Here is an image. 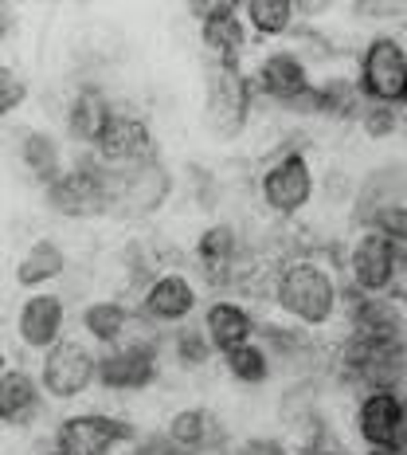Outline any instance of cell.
Segmentation results:
<instances>
[{
	"mask_svg": "<svg viewBox=\"0 0 407 455\" xmlns=\"http://www.w3.org/2000/svg\"><path fill=\"white\" fill-rule=\"evenodd\" d=\"M270 302L282 322L321 334V330L340 322V302H345V283L337 267L317 251H290L274 263L270 271Z\"/></svg>",
	"mask_w": 407,
	"mask_h": 455,
	"instance_id": "1",
	"label": "cell"
},
{
	"mask_svg": "<svg viewBox=\"0 0 407 455\" xmlns=\"http://www.w3.org/2000/svg\"><path fill=\"white\" fill-rule=\"evenodd\" d=\"M317 181L321 177H317L309 154L290 146V149H282L270 165H262L254 188H259V204L267 208L270 216H278V220H298V216L317 201Z\"/></svg>",
	"mask_w": 407,
	"mask_h": 455,
	"instance_id": "2",
	"label": "cell"
},
{
	"mask_svg": "<svg viewBox=\"0 0 407 455\" xmlns=\"http://www.w3.org/2000/svg\"><path fill=\"white\" fill-rule=\"evenodd\" d=\"M47 204L67 220H90V216H106L113 208V169L98 165L94 157L63 165V173L43 188Z\"/></svg>",
	"mask_w": 407,
	"mask_h": 455,
	"instance_id": "3",
	"label": "cell"
},
{
	"mask_svg": "<svg viewBox=\"0 0 407 455\" xmlns=\"http://www.w3.org/2000/svg\"><path fill=\"white\" fill-rule=\"evenodd\" d=\"M356 91L364 102H384L400 107L407 94V44L392 32L368 36L361 55H356Z\"/></svg>",
	"mask_w": 407,
	"mask_h": 455,
	"instance_id": "4",
	"label": "cell"
},
{
	"mask_svg": "<svg viewBox=\"0 0 407 455\" xmlns=\"http://www.w3.org/2000/svg\"><path fill=\"white\" fill-rule=\"evenodd\" d=\"M254 110V91L243 68H227L215 63L207 75V94H204V126L215 141H239L251 126Z\"/></svg>",
	"mask_w": 407,
	"mask_h": 455,
	"instance_id": "5",
	"label": "cell"
},
{
	"mask_svg": "<svg viewBox=\"0 0 407 455\" xmlns=\"http://www.w3.org/2000/svg\"><path fill=\"white\" fill-rule=\"evenodd\" d=\"M403 428H407V381L356 393L353 435L364 451H400Z\"/></svg>",
	"mask_w": 407,
	"mask_h": 455,
	"instance_id": "6",
	"label": "cell"
},
{
	"mask_svg": "<svg viewBox=\"0 0 407 455\" xmlns=\"http://www.w3.org/2000/svg\"><path fill=\"white\" fill-rule=\"evenodd\" d=\"M247 79H251L254 99H267L278 110L294 114L301 107V99L309 94V87H314V68H309V60L298 47H274V52H267L254 63Z\"/></svg>",
	"mask_w": 407,
	"mask_h": 455,
	"instance_id": "7",
	"label": "cell"
},
{
	"mask_svg": "<svg viewBox=\"0 0 407 455\" xmlns=\"http://www.w3.org/2000/svg\"><path fill=\"white\" fill-rule=\"evenodd\" d=\"M40 388L51 401H74L98 381V354L87 338H59L40 357Z\"/></svg>",
	"mask_w": 407,
	"mask_h": 455,
	"instance_id": "8",
	"label": "cell"
},
{
	"mask_svg": "<svg viewBox=\"0 0 407 455\" xmlns=\"http://www.w3.org/2000/svg\"><path fill=\"white\" fill-rule=\"evenodd\" d=\"M395 255H400V248L392 240H384L376 228H356V235L348 240V251H345V287L368 299L392 295Z\"/></svg>",
	"mask_w": 407,
	"mask_h": 455,
	"instance_id": "9",
	"label": "cell"
},
{
	"mask_svg": "<svg viewBox=\"0 0 407 455\" xmlns=\"http://www.w3.org/2000/svg\"><path fill=\"white\" fill-rule=\"evenodd\" d=\"M160 377V354L153 338H121L98 354V381L106 393H145Z\"/></svg>",
	"mask_w": 407,
	"mask_h": 455,
	"instance_id": "10",
	"label": "cell"
},
{
	"mask_svg": "<svg viewBox=\"0 0 407 455\" xmlns=\"http://www.w3.org/2000/svg\"><path fill=\"white\" fill-rule=\"evenodd\" d=\"M134 440V424L110 412H74L63 416L55 428V455H113L121 443Z\"/></svg>",
	"mask_w": 407,
	"mask_h": 455,
	"instance_id": "11",
	"label": "cell"
},
{
	"mask_svg": "<svg viewBox=\"0 0 407 455\" xmlns=\"http://www.w3.org/2000/svg\"><path fill=\"white\" fill-rule=\"evenodd\" d=\"M149 157H157V141H153L149 122L141 114L113 110L106 118V126H102L98 141H94V161L113 169V173H121V169H134Z\"/></svg>",
	"mask_w": 407,
	"mask_h": 455,
	"instance_id": "12",
	"label": "cell"
},
{
	"mask_svg": "<svg viewBox=\"0 0 407 455\" xmlns=\"http://www.w3.org/2000/svg\"><path fill=\"white\" fill-rule=\"evenodd\" d=\"M251 259L254 255H247V248H243L239 228L227 220L207 224L204 232L196 235V263H200L204 279L212 283V287H235Z\"/></svg>",
	"mask_w": 407,
	"mask_h": 455,
	"instance_id": "13",
	"label": "cell"
},
{
	"mask_svg": "<svg viewBox=\"0 0 407 455\" xmlns=\"http://www.w3.org/2000/svg\"><path fill=\"white\" fill-rule=\"evenodd\" d=\"M173 185V173L157 157H149L134 169L113 173V208H121L126 216H153L168 204Z\"/></svg>",
	"mask_w": 407,
	"mask_h": 455,
	"instance_id": "14",
	"label": "cell"
},
{
	"mask_svg": "<svg viewBox=\"0 0 407 455\" xmlns=\"http://www.w3.org/2000/svg\"><path fill=\"white\" fill-rule=\"evenodd\" d=\"M200 307V291L184 271H157L141 291V315L160 326H184Z\"/></svg>",
	"mask_w": 407,
	"mask_h": 455,
	"instance_id": "15",
	"label": "cell"
},
{
	"mask_svg": "<svg viewBox=\"0 0 407 455\" xmlns=\"http://www.w3.org/2000/svg\"><path fill=\"white\" fill-rule=\"evenodd\" d=\"M67 330V302L55 291H32L16 310V338L35 354H47Z\"/></svg>",
	"mask_w": 407,
	"mask_h": 455,
	"instance_id": "16",
	"label": "cell"
},
{
	"mask_svg": "<svg viewBox=\"0 0 407 455\" xmlns=\"http://www.w3.org/2000/svg\"><path fill=\"white\" fill-rule=\"evenodd\" d=\"M192 16L200 20V40L207 52H215V63L239 68V52L247 44V24L239 16V4H227V0L192 4Z\"/></svg>",
	"mask_w": 407,
	"mask_h": 455,
	"instance_id": "17",
	"label": "cell"
},
{
	"mask_svg": "<svg viewBox=\"0 0 407 455\" xmlns=\"http://www.w3.org/2000/svg\"><path fill=\"white\" fill-rule=\"evenodd\" d=\"M407 201V165H376L364 177H356V193H353V224L368 228L380 208Z\"/></svg>",
	"mask_w": 407,
	"mask_h": 455,
	"instance_id": "18",
	"label": "cell"
},
{
	"mask_svg": "<svg viewBox=\"0 0 407 455\" xmlns=\"http://www.w3.org/2000/svg\"><path fill=\"white\" fill-rule=\"evenodd\" d=\"M200 330H204V338L212 341L215 354H227V349L243 346V341H254L259 318L251 315L243 299H212L204 307Z\"/></svg>",
	"mask_w": 407,
	"mask_h": 455,
	"instance_id": "19",
	"label": "cell"
},
{
	"mask_svg": "<svg viewBox=\"0 0 407 455\" xmlns=\"http://www.w3.org/2000/svg\"><path fill=\"white\" fill-rule=\"evenodd\" d=\"M361 91H356L353 75H314V87L306 99V118H321V122H356L361 118Z\"/></svg>",
	"mask_w": 407,
	"mask_h": 455,
	"instance_id": "20",
	"label": "cell"
},
{
	"mask_svg": "<svg viewBox=\"0 0 407 455\" xmlns=\"http://www.w3.org/2000/svg\"><path fill=\"white\" fill-rule=\"evenodd\" d=\"M165 435L176 443V448H184L188 455L215 451V448H223L227 443L223 420L212 409H204V404H188V409L173 412L168 416V424H165Z\"/></svg>",
	"mask_w": 407,
	"mask_h": 455,
	"instance_id": "21",
	"label": "cell"
},
{
	"mask_svg": "<svg viewBox=\"0 0 407 455\" xmlns=\"http://www.w3.org/2000/svg\"><path fill=\"white\" fill-rule=\"evenodd\" d=\"M43 409V388L27 369H4L0 373V424L24 428Z\"/></svg>",
	"mask_w": 407,
	"mask_h": 455,
	"instance_id": "22",
	"label": "cell"
},
{
	"mask_svg": "<svg viewBox=\"0 0 407 455\" xmlns=\"http://www.w3.org/2000/svg\"><path fill=\"white\" fill-rule=\"evenodd\" d=\"M67 271V251L51 240V235H40V240L27 243V251L16 263V287L24 291H47V283L63 279Z\"/></svg>",
	"mask_w": 407,
	"mask_h": 455,
	"instance_id": "23",
	"label": "cell"
},
{
	"mask_svg": "<svg viewBox=\"0 0 407 455\" xmlns=\"http://www.w3.org/2000/svg\"><path fill=\"white\" fill-rule=\"evenodd\" d=\"M110 114H113V107H110L106 91L102 87H79L67 102V134L94 149V141H98Z\"/></svg>",
	"mask_w": 407,
	"mask_h": 455,
	"instance_id": "24",
	"label": "cell"
},
{
	"mask_svg": "<svg viewBox=\"0 0 407 455\" xmlns=\"http://www.w3.org/2000/svg\"><path fill=\"white\" fill-rule=\"evenodd\" d=\"M239 16L254 40H286L298 24L294 0H247V4H239Z\"/></svg>",
	"mask_w": 407,
	"mask_h": 455,
	"instance_id": "25",
	"label": "cell"
},
{
	"mask_svg": "<svg viewBox=\"0 0 407 455\" xmlns=\"http://www.w3.org/2000/svg\"><path fill=\"white\" fill-rule=\"evenodd\" d=\"M79 322H82V334L90 341H98V346H118V341L126 338L134 315H129V307L118 299H94V302H87Z\"/></svg>",
	"mask_w": 407,
	"mask_h": 455,
	"instance_id": "26",
	"label": "cell"
},
{
	"mask_svg": "<svg viewBox=\"0 0 407 455\" xmlns=\"http://www.w3.org/2000/svg\"><path fill=\"white\" fill-rule=\"evenodd\" d=\"M20 161L24 169L35 177L43 188L55 181V177L63 173V146L55 134H47V130H27L20 138Z\"/></svg>",
	"mask_w": 407,
	"mask_h": 455,
	"instance_id": "27",
	"label": "cell"
},
{
	"mask_svg": "<svg viewBox=\"0 0 407 455\" xmlns=\"http://www.w3.org/2000/svg\"><path fill=\"white\" fill-rule=\"evenodd\" d=\"M220 357H223V373L243 388H259V385L274 381V365H270L267 349H262L259 341H243V346L227 349Z\"/></svg>",
	"mask_w": 407,
	"mask_h": 455,
	"instance_id": "28",
	"label": "cell"
},
{
	"mask_svg": "<svg viewBox=\"0 0 407 455\" xmlns=\"http://www.w3.org/2000/svg\"><path fill=\"white\" fill-rule=\"evenodd\" d=\"M361 134L368 141H392L407 130V118L400 107H384V102H364L361 107V118H356Z\"/></svg>",
	"mask_w": 407,
	"mask_h": 455,
	"instance_id": "29",
	"label": "cell"
},
{
	"mask_svg": "<svg viewBox=\"0 0 407 455\" xmlns=\"http://www.w3.org/2000/svg\"><path fill=\"white\" fill-rule=\"evenodd\" d=\"M212 357H215V349H212V341L204 338L200 326H181V330H176L173 362L181 369H188V373H200V369L212 365Z\"/></svg>",
	"mask_w": 407,
	"mask_h": 455,
	"instance_id": "30",
	"label": "cell"
},
{
	"mask_svg": "<svg viewBox=\"0 0 407 455\" xmlns=\"http://www.w3.org/2000/svg\"><path fill=\"white\" fill-rule=\"evenodd\" d=\"M368 228H376L384 240H392L400 251H407V201L380 208V212L368 220Z\"/></svg>",
	"mask_w": 407,
	"mask_h": 455,
	"instance_id": "31",
	"label": "cell"
},
{
	"mask_svg": "<svg viewBox=\"0 0 407 455\" xmlns=\"http://www.w3.org/2000/svg\"><path fill=\"white\" fill-rule=\"evenodd\" d=\"M24 102H27V83L12 68H4V63H0V118L16 114Z\"/></svg>",
	"mask_w": 407,
	"mask_h": 455,
	"instance_id": "32",
	"label": "cell"
},
{
	"mask_svg": "<svg viewBox=\"0 0 407 455\" xmlns=\"http://www.w3.org/2000/svg\"><path fill=\"white\" fill-rule=\"evenodd\" d=\"M235 455H294V451H290V443L282 435H247L235 448Z\"/></svg>",
	"mask_w": 407,
	"mask_h": 455,
	"instance_id": "33",
	"label": "cell"
},
{
	"mask_svg": "<svg viewBox=\"0 0 407 455\" xmlns=\"http://www.w3.org/2000/svg\"><path fill=\"white\" fill-rule=\"evenodd\" d=\"M134 455H188V451L176 448L165 432H153V435H145V440L134 443Z\"/></svg>",
	"mask_w": 407,
	"mask_h": 455,
	"instance_id": "34",
	"label": "cell"
},
{
	"mask_svg": "<svg viewBox=\"0 0 407 455\" xmlns=\"http://www.w3.org/2000/svg\"><path fill=\"white\" fill-rule=\"evenodd\" d=\"M306 455H353V451H345V448H337V443H329V448H317V451H306Z\"/></svg>",
	"mask_w": 407,
	"mask_h": 455,
	"instance_id": "35",
	"label": "cell"
},
{
	"mask_svg": "<svg viewBox=\"0 0 407 455\" xmlns=\"http://www.w3.org/2000/svg\"><path fill=\"white\" fill-rule=\"evenodd\" d=\"M4 36H8V12L0 8V44H4Z\"/></svg>",
	"mask_w": 407,
	"mask_h": 455,
	"instance_id": "36",
	"label": "cell"
},
{
	"mask_svg": "<svg viewBox=\"0 0 407 455\" xmlns=\"http://www.w3.org/2000/svg\"><path fill=\"white\" fill-rule=\"evenodd\" d=\"M361 455H395V451H361Z\"/></svg>",
	"mask_w": 407,
	"mask_h": 455,
	"instance_id": "37",
	"label": "cell"
},
{
	"mask_svg": "<svg viewBox=\"0 0 407 455\" xmlns=\"http://www.w3.org/2000/svg\"><path fill=\"white\" fill-rule=\"evenodd\" d=\"M400 110H403V118H407V94H403V102H400Z\"/></svg>",
	"mask_w": 407,
	"mask_h": 455,
	"instance_id": "38",
	"label": "cell"
},
{
	"mask_svg": "<svg viewBox=\"0 0 407 455\" xmlns=\"http://www.w3.org/2000/svg\"><path fill=\"white\" fill-rule=\"evenodd\" d=\"M4 369H8V362H4V354H0V373H4Z\"/></svg>",
	"mask_w": 407,
	"mask_h": 455,
	"instance_id": "39",
	"label": "cell"
},
{
	"mask_svg": "<svg viewBox=\"0 0 407 455\" xmlns=\"http://www.w3.org/2000/svg\"><path fill=\"white\" fill-rule=\"evenodd\" d=\"M403 44H407V40H403Z\"/></svg>",
	"mask_w": 407,
	"mask_h": 455,
	"instance_id": "40",
	"label": "cell"
}]
</instances>
